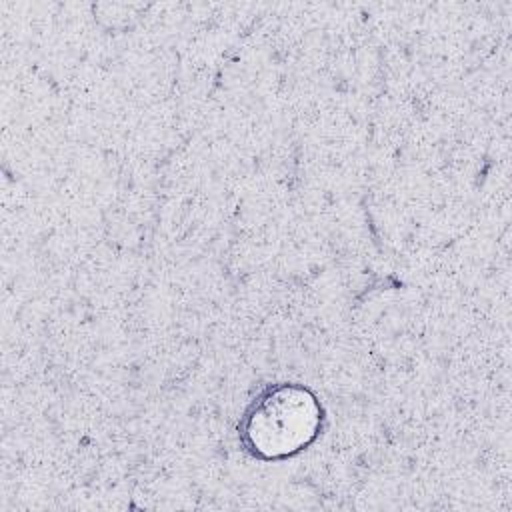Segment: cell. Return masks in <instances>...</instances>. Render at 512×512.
Segmentation results:
<instances>
[{
  "label": "cell",
  "mask_w": 512,
  "mask_h": 512,
  "mask_svg": "<svg viewBox=\"0 0 512 512\" xmlns=\"http://www.w3.org/2000/svg\"><path fill=\"white\" fill-rule=\"evenodd\" d=\"M320 422L314 398L296 386L270 390L246 418V436L256 454L280 458L306 446Z\"/></svg>",
  "instance_id": "cell-1"
}]
</instances>
